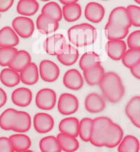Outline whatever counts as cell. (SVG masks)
<instances>
[{
	"mask_svg": "<svg viewBox=\"0 0 140 152\" xmlns=\"http://www.w3.org/2000/svg\"><path fill=\"white\" fill-rule=\"evenodd\" d=\"M127 44L130 48L140 49V30L134 31L128 36Z\"/></svg>",
	"mask_w": 140,
	"mask_h": 152,
	"instance_id": "obj_41",
	"label": "cell"
},
{
	"mask_svg": "<svg viewBox=\"0 0 140 152\" xmlns=\"http://www.w3.org/2000/svg\"><path fill=\"white\" fill-rule=\"evenodd\" d=\"M105 75L104 69L98 65L83 71V77L86 83L90 86L99 85Z\"/></svg>",
	"mask_w": 140,
	"mask_h": 152,
	"instance_id": "obj_22",
	"label": "cell"
},
{
	"mask_svg": "<svg viewBox=\"0 0 140 152\" xmlns=\"http://www.w3.org/2000/svg\"><path fill=\"white\" fill-rule=\"evenodd\" d=\"M0 81L5 86L12 88L20 83V74L11 68H5L0 72Z\"/></svg>",
	"mask_w": 140,
	"mask_h": 152,
	"instance_id": "obj_28",
	"label": "cell"
},
{
	"mask_svg": "<svg viewBox=\"0 0 140 152\" xmlns=\"http://www.w3.org/2000/svg\"><path fill=\"white\" fill-rule=\"evenodd\" d=\"M42 13L48 15L58 22L61 20L62 18L63 17V10L61 9L59 4L55 1H50V2L46 4L42 8Z\"/></svg>",
	"mask_w": 140,
	"mask_h": 152,
	"instance_id": "obj_36",
	"label": "cell"
},
{
	"mask_svg": "<svg viewBox=\"0 0 140 152\" xmlns=\"http://www.w3.org/2000/svg\"><path fill=\"white\" fill-rule=\"evenodd\" d=\"M15 152H22L28 150L32 146V141L28 135L18 133L9 137Z\"/></svg>",
	"mask_w": 140,
	"mask_h": 152,
	"instance_id": "obj_26",
	"label": "cell"
},
{
	"mask_svg": "<svg viewBox=\"0 0 140 152\" xmlns=\"http://www.w3.org/2000/svg\"><path fill=\"white\" fill-rule=\"evenodd\" d=\"M121 60L122 64L130 69L140 60V49L130 48L126 50Z\"/></svg>",
	"mask_w": 140,
	"mask_h": 152,
	"instance_id": "obj_38",
	"label": "cell"
},
{
	"mask_svg": "<svg viewBox=\"0 0 140 152\" xmlns=\"http://www.w3.org/2000/svg\"><path fill=\"white\" fill-rule=\"evenodd\" d=\"M39 76V72L37 66L31 62L24 69L20 72V81L24 84L32 86L37 83Z\"/></svg>",
	"mask_w": 140,
	"mask_h": 152,
	"instance_id": "obj_19",
	"label": "cell"
},
{
	"mask_svg": "<svg viewBox=\"0 0 140 152\" xmlns=\"http://www.w3.org/2000/svg\"><path fill=\"white\" fill-rule=\"evenodd\" d=\"M113 121L109 118L100 116L93 119L90 142L97 147H104L110 126Z\"/></svg>",
	"mask_w": 140,
	"mask_h": 152,
	"instance_id": "obj_3",
	"label": "cell"
},
{
	"mask_svg": "<svg viewBox=\"0 0 140 152\" xmlns=\"http://www.w3.org/2000/svg\"><path fill=\"white\" fill-rule=\"evenodd\" d=\"M14 0H0V12H6L12 7Z\"/></svg>",
	"mask_w": 140,
	"mask_h": 152,
	"instance_id": "obj_43",
	"label": "cell"
},
{
	"mask_svg": "<svg viewBox=\"0 0 140 152\" xmlns=\"http://www.w3.org/2000/svg\"><path fill=\"white\" fill-rule=\"evenodd\" d=\"M104 32L109 40H122L127 37L129 29L117 26L108 22L105 26Z\"/></svg>",
	"mask_w": 140,
	"mask_h": 152,
	"instance_id": "obj_29",
	"label": "cell"
},
{
	"mask_svg": "<svg viewBox=\"0 0 140 152\" xmlns=\"http://www.w3.org/2000/svg\"><path fill=\"white\" fill-rule=\"evenodd\" d=\"M18 111L9 108L0 115V128L4 130H12Z\"/></svg>",
	"mask_w": 140,
	"mask_h": 152,
	"instance_id": "obj_34",
	"label": "cell"
},
{
	"mask_svg": "<svg viewBox=\"0 0 140 152\" xmlns=\"http://www.w3.org/2000/svg\"><path fill=\"white\" fill-rule=\"evenodd\" d=\"M18 51L15 47H0V65L9 67Z\"/></svg>",
	"mask_w": 140,
	"mask_h": 152,
	"instance_id": "obj_39",
	"label": "cell"
},
{
	"mask_svg": "<svg viewBox=\"0 0 140 152\" xmlns=\"http://www.w3.org/2000/svg\"><path fill=\"white\" fill-rule=\"evenodd\" d=\"M18 44V35L12 28L7 26L0 30V47H15Z\"/></svg>",
	"mask_w": 140,
	"mask_h": 152,
	"instance_id": "obj_18",
	"label": "cell"
},
{
	"mask_svg": "<svg viewBox=\"0 0 140 152\" xmlns=\"http://www.w3.org/2000/svg\"><path fill=\"white\" fill-rule=\"evenodd\" d=\"M60 1V3H62L64 5H67V4H73V3H77L78 0H59Z\"/></svg>",
	"mask_w": 140,
	"mask_h": 152,
	"instance_id": "obj_46",
	"label": "cell"
},
{
	"mask_svg": "<svg viewBox=\"0 0 140 152\" xmlns=\"http://www.w3.org/2000/svg\"><path fill=\"white\" fill-rule=\"evenodd\" d=\"M79 109V100L77 97L71 93H63L58 102V110L63 115L74 114Z\"/></svg>",
	"mask_w": 140,
	"mask_h": 152,
	"instance_id": "obj_6",
	"label": "cell"
},
{
	"mask_svg": "<svg viewBox=\"0 0 140 152\" xmlns=\"http://www.w3.org/2000/svg\"><path fill=\"white\" fill-rule=\"evenodd\" d=\"M63 16L67 22L72 23L79 20L82 14L81 6L77 3L64 5L63 8Z\"/></svg>",
	"mask_w": 140,
	"mask_h": 152,
	"instance_id": "obj_31",
	"label": "cell"
},
{
	"mask_svg": "<svg viewBox=\"0 0 140 152\" xmlns=\"http://www.w3.org/2000/svg\"><path fill=\"white\" fill-rule=\"evenodd\" d=\"M43 1H50V0H42Z\"/></svg>",
	"mask_w": 140,
	"mask_h": 152,
	"instance_id": "obj_49",
	"label": "cell"
},
{
	"mask_svg": "<svg viewBox=\"0 0 140 152\" xmlns=\"http://www.w3.org/2000/svg\"><path fill=\"white\" fill-rule=\"evenodd\" d=\"M93 124V120L90 118H83L79 121V136L83 142H90Z\"/></svg>",
	"mask_w": 140,
	"mask_h": 152,
	"instance_id": "obj_37",
	"label": "cell"
},
{
	"mask_svg": "<svg viewBox=\"0 0 140 152\" xmlns=\"http://www.w3.org/2000/svg\"><path fill=\"white\" fill-rule=\"evenodd\" d=\"M79 121L75 117H67L63 118L60 122L59 130L62 133L67 134L74 137L79 136Z\"/></svg>",
	"mask_w": 140,
	"mask_h": 152,
	"instance_id": "obj_25",
	"label": "cell"
},
{
	"mask_svg": "<svg viewBox=\"0 0 140 152\" xmlns=\"http://www.w3.org/2000/svg\"><path fill=\"white\" fill-rule=\"evenodd\" d=\"M32 61L30 53L25 50H20L17 52L16 55L11 60L9 67L18 72H20Z\"/></svg>",
	"mask_w": 140,
	"mask_h": 152,
	"instance_id": "obj_20",
	"label": "cell"
},
{
	"mask_svg": "<svg viewBox=\"0 0 140 152\" xmlns=\"http://www.w3.org/2000/svg\"><path fill=\"white\" fill-rule=\"evenodd\" d=\"M39 8L36 0H20L17 4L16 10L23 16H32L37 12Z\"/></svg>",
	"mask_w": 140,
	"mask_h": 152,
	"instance_id": "obj_30",
	"label": "cell"
},
{
	"mask_svg": "<svg viewBox=\"0 0 140 152\" xmlns=\"http://www.w3.org/2000/svg\"><path fill=\"white\" fill-rule=\"evenodd\" d=\"M109 23L128 29L132 26L127 9L123 7H118L113 9L109 17Z\"/></svg>",
	"mask_w": 140,
	"mask_h": 152,
	"instance_id": "obj_9",
	"label": "cell"
},
{
	"mask_svg": "<svg viewBox=\"0 0 140 152\" xmlns=\"http://www.w3.org/2000/svg\"><path fill=\"white\" fill-rule=\"evenodd\" d=\"M56 93L50 88H43L36 93L35 103L39 109L42 110H50L56 103Z\"/></svg>",
	"mask_w": 140,
	"mask_h": 152,
	"instance_id": "obj_5",
	"label": "cell"
},
{
	"mask_svg": "<svg viewBox=\"0 0 140 152\" xmlns=\"http://www.w3.org/2000/svg\"><path fill=\"white\" fill-rule=\"evenodd\" d=\"M85 108L93 114L102 112L105 109V101L103 97L96 93H90L85 99Z\"/></svg>",
	"mask_w": 140,
	"mask_h": 152,
	"instance_id": "obj_15",
	"label": "cell"
},
{
	"mask_svg": "<svg viewBox=\"0 0 140 152\" xmlns=\"http://www.w3.org/2000/svg\"><path fill=\"white\" fill-rule=\"evenodd\" d=\"M130 72L135 78L140 79V60L133 67L130 68Z\"/></svg>",
	"mask_w": 140,
	"mask_h": 152,
	"instance_id": "obj_44",
	"label": "cell"
},
{
	"mask_svg": "<svg viewBox=\"0 0 140 152\" xmlns=\"http://www.w3.org/2000/svg\"><path fill=\"white\" fill-rule=\"evenodd\" d=\"M11 100L16 106L21 107H28L32 100V91L25 87L16 88L11 94Z\"/></svg>",
	"mask_w": 140,
	"mask_h": 152,
	"instance_id": "obj_17",
	"label": "cell"
},
{
	"mask_svg": "<svg viewBox=\"0 0 140 152\" xmlns=\"http://www.w3.org/2000/svg\"><path fill=\"white\" fill-rule=\"evenodd\" d=\"M99 86L105 98L112 103L119 102L125 93L121 79L114 72L105 73Z\"/></svg>",
	"mask_w": 140,
	"mask_h": 152,
	"instance_id": "obj_1",
	"label": "cell"
},
{
	"mask_svg": "<svg viewBox=\"0 0 140 152\" xmlns=\"http://www.w3.org/2000/svg\"><path fill=\"white\" fill-rule=\"evenodd\" d=\"M140 144L138 139L133 135H127L122 138L118 145V152H139Z\"/></svg>",
	"mask_w": 140,
	"mask_h": 152,
	"instance_id": "obj_32",
	"label": "cell"
},
{
	"mask_svg": "<svg viewBox=\"0 0 140 152\" xmlns=\"http://www.w3.org/2000/svg\"><path fill=\"white\" fill-rule=\"evenodd\" d=\"M56 137L59 142L62 151L74 152L79 149V143L76 137L60 132Z\"/></svg>",
	"mask_w": 140,
	"mask_h": 152,
	"instance_id": "obj_27",
	"label": "cell"
},
{
	"mask_svg": "<svg viewBox=\"0 0 140 152\" xmlns=\"http://www.w3.org/2000/svg\"><path fill=\"white\" fill-rule=\"evenodd\" d=\"M127 50V44L123 40H109L106 45V51L111 59L120 60Z\"/></svg>",
	"mask_w": 140,
	"mask_h": 152,
	"instance_id": "obj_11",
	"label": "cell"
},
{
	"mask_svg": "<svg viewBox=\"0 0 140 152\" xmlns=\"http://www.w3.org/2000/svg\"><path fill=\"white\" fill-rule=\"evenodd\" d=\"M53 118L46 113H38L35 114L33 119L34 129L39 133H47L54 127Z\"/></svg>",
	"mask_w": 140,
	"mask_h": 152,
	"instance_id": "obj_10",
	"label": "cell"
},
{
	"mask_svg": "<svg viewBox=\"0 0 140 152\" xmlns=\"http://www.w3.org/2000/svg\"><path fill=\"white\" fill-rule=\"evenodd\" d=\"M67 45L65 37L61 34H55L46 39L44 48L46 53L50 56H58Z\"/></svg>",
	"mask_w": 140,
	"mask_h": 152,
	"instance_id": "obj_7",
	"label": "cell"
},
{
	"mask_svg": "<svg viewBox=\"0 0 140 152\" xmlns=\"http://www.w3.org/2000/svg\"><path fill=\"white\" fill-rule=\"evenodd\" d=\"M105 9L100 4L90 2L85 8V17L88 20L93 23H99L104 18Z\"/></svg>",
	"mask_w": 140,
	"mask_h": 152,
	"instance_id": "obj_13",
	"label": "cell"
},
{
	"mask_svg": "<svg viewBox=\"0 0 140 152\" xmlns=\"http://www.w3.org/2000/svg\"><path fill=\"white\" fill-rule=\"evenodd\" d=\"M31 125L32 120L30 114L23 111H18L12 130L18 133L26 132L30 129Z\"/></svg>",
	"mask_w": 140,
	"mask_h": 152,
	"instance_id": "obj_23",
	"label": "cell"
},
{
	"mask_svg": "<svg viewBox=\"0 0 140 152\" xmlns=\"http://www.w3.org/2000/svg\"><path fill=\"white\" fill-rule=\"evenodd\" d=\"M101 60L100 56L96 53L90 51L83 54L79 60V67L81 70L85 71L95 66L100 65Z\"/></svg>",
	"mask_w": 140,
	"mask_h": 152,
	"instance_id": "obj_33",
	"label": "cell"
},
{
	"mask_svg": "<svg viewBox=\"0 0 140 152\" xmlns=\"http://www.w3.org/2000/svg\"><path fill=\"white\" fill-rule=\"evenodd\" d=\"M37 30L42 34H48L55 32L59 28V22L44 14H41L36 18Z\"/></svg>",
	"mask_w": 140,
	"mask_h": 152,
	"instance_id": "obj_14",
	"label": "cell"
},
{
	"mask_svg": "<svg viewBox=\"0 0 140 152\" xmlns=\"http://www.w3.org/2000/svg\"><path fill=\"white\" fill-rule=\"evenodd\" d=\"M129 15L130 22L133 26L140 27V7L136 5H129L126 8Z\"/></svg>",
	"mask_w": 140,
	"mask_h": 152,
	"instance_id": "obj_40",
	"label": "cell"
},
{
	"mask_svg": "<svg viewBox=\"0 0 140 152\" xmlns=\"http://www.w3.org/2000/svg\"><path fill=\"white\" fill-rule=\"evenodd\" d=\"M79 53L77 48L70 44H67L64 50L57 56L60 63L65 66H71L76 63L79 58Z\"/></svg>",
	"mask_w": 140,
	"mask_h": 152,
	"instance_id": "obj_21",
	"label": "cell"
},
{
	"mask_svg": "<svg viewBox=\"0 0 140 152\" xmlns=\"http://www.w3.org/2000/svg\"><path fill=\"white\" fill-rule=\"evenodd\" d=\"M22 152H34L32 150H30V149H28V150H25L24 151H22Z\"/></svg>",
	"mask_w": 140,
	"mask_h": 152,
	"instance_id": "obj_47",
	"label": "cell"
},
{
	"mask_svg": "<svg viewBox=\"0 0 140 152\" xmlns=\"http://www.w3.org/2000/svg\"><path fill=\"white\" fill-rule=\"evenodd\" d=\"M125 114L133 125L140 128V96H135L125 107Z\"/></svg>",
	"mask_w": 140,
	"mask_h": 152,
	"instance_id": "obj_16",
	"label": "cell"
},
{
	"mask_svg": "<svg viewBox=\"0 0 140 152\" xmlns=\"http://www.w3.org/2000/svg\"><path fill=\"white\" fill-rule=\"evenodd\" d=\"M0 16H1V15H0Z\"/></svg>",
	"mask_w": 140,
	"mask_h": 152,
	"instance_id": "obj_51",
	"label": "cell"
},
{
	"mask_svg": "<svg viewBox=\"0 0 140 152\" xmlns=\"http://www.w3.org/2000/svg\"><path fill=\"white\" fill-rule=\"evenodd\" d=\"M0 152H15L9 137H0Z\"/></svg>",
	"mask_w": 140,
	"mask_h": 152,
	"instance_id": "obj_42",
	"label": "cell"
},
{
	"mask_svg": "<svg viewBox=\"0 0 140 152\" xmlns=\"http://www.w3.org/2000/svg\"><path fill=\"white\" fill-rule=\"evenodd\" d=\"M122 137H123V130L119 125L113 122L110 126L104 147L107 148L117 147L121 142Z\"/></svg>",
	"mask_w": 140,
	"mask_h": 152,
	"instance_id": "obj_24",
	"label": "cell"
},
{
	"mask_svg": "<svg viewBox=\"0 0 140 152\" xmlns=\"http://www.w3.org/2000/svg\"><path fill=\"white\" fill-rule=\"evenodd\" d=\"M134 1H135V2H137L138 4L140 5V0H134Z\"/></svg>",
	"mask_w": 140,
	"mask_h": 152,
	"instance_id": "obj_48",
	"label": "cell"
},
{
	"mask_svg": "<svg viewBox=\"0 0 140 152\" xmlns=\"http://www.w3.org/2000/svg\"><path fill=\"white\" fill-rule=\"evenodd\" d=\"M7 100V93L1 88H0V108L6 104Z\"/></svg>",
	"mask_w": 140,
	"mask_h": 152,
	"instance_id": "obj_45",
	"label": "cell"
},
{
	"mask_svg": "<svg viewBox=\"0 0 140 152\" xmlns=\"http://www.w3.org/2000/svg\"><path fill=\"white\" fill-rule=\"evenodd\" d=\"M104 1H106V0H104Z\"/></svg>",
	"mask_w": 140,
	"mask_h": 152,
	"instance_id": "obj_50",
	"label": "cell"
},
{
	"mask_svg": "<svg viewBox=\"0 0 140 152\" xmlns=\"http://www.w3.org/2000/svg\"><path fill=\"white\" fill-rule=\"evenodd\" d=\"M69 42L77 47L91 45L97 39V30L89 23H81L70 28L67 32Z\"/></svg>",
	"mask_w": 140,
	"mask_h": 152,
	"instance_id": "obj_2",
	"label": "cell"
},
{
	"mask_svg": "<svg viewBox=\"0 0 140 152\" xmlns=\"http://www.w3.org/2000/svg\"></svg>",
	"mask_w": 140,
	"mask_h": 152,
	"instance_id": "obj_52",
	"label": "cell"
},
{
	"mask_svg": "<svg viewBox=\"0 0 140 152\" xmlns=\"http://www.w3.org/2000/svg\"><path fill=\"white\" fill-rule=\"evenodd\" d=\"M39 149L42 152H61L57 137L49 135L42 138L39 142Z\"/></svg>",
	"mask_w": 140,
	"mask_h": 152,
	"instance_id": "obj_35",
	"label": "cell"
},
{
	"mask_svg": "<svg viewBox=\"0 0 140 152\" xmlns=\"http://www.w3.org/2000/svg\"><path fill=\"white\" fill-rule=\"evenodd\" d=\"M39 72L43 81L49 83L56 81L60 72L59 67L55 62L48 60H42L40 62Z\"/></svg>",
	"mask_w": 140,
	"mask_h": 152,
	"instance_id": "obj_8",
	"label": "cell"
},
{
	"mask_svg": "<svg viewBox=\"0 0 140 152\" xmlns=\"http://www.w3.org/2000/svg\"><path fill=\"white\" fill-rule=\"evenodd\" d=\"M63 83L66 88L70 90H80L83 86V77L77 69H70L64 75Z\"/></svg>",
	"mask_w": 140,
	"mask_h": 152,
	"instance_id": "obj_12",
	"label": "cell"
},
{
	"mask_svg": "<svg viewBox=\"0 0 140 152\" xmlns=\"http://www.w3.org/2000/svg\"><path fill=\"white\" fill-rule=\"evenodd\" d=\"M12 28L19 37L28 39L34 31V24L32 19L26 16H18L13 19Z\"/></svg>",
	"mask_w": 140,
	"mask_h": 152,
	"instance_id": "obj_4",
	"label": "cell"
}]
</instances>
